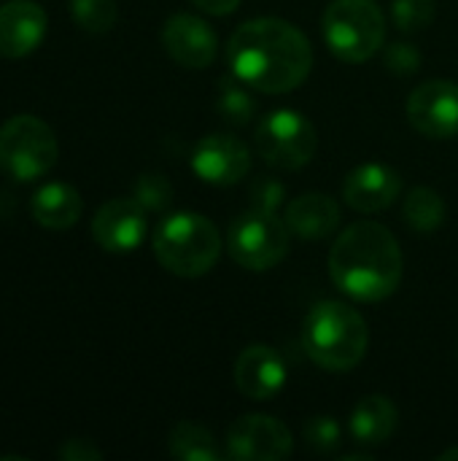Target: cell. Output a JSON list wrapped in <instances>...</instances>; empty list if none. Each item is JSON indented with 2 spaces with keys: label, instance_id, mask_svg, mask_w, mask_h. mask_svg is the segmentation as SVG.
<instances>
[{
  "label": "cell",
  "instance_id": "6",
  "mask_svg": "<svg viewBox=\"0 0 458 461\" xmlns=\"http://www.w3.org/2000/svg\"><path fill=\"white\" fill-rule=\"evenodd\" d=\"M57 135L43 119L19 113L0 127V170L8 178L19 184L35 181L57 165Z\"/></svg>",
  "mask_w": 458,
  "mask_h": 461
},
{
  "label": "cell",
  "instance_id": "11",
  "mask_svg": "<svg viewBox=\"0 0 458 461\" xmlns=\"http://www.w3.org/2000/svg\"><path fill=\"white\" fill-rule=\"evenodd\" d=\"M192 170L211 186H235L251 170V151L235 135H205L192 151Z\"/></svg>",
  "mask_w": 458,
  "mask_h": 461
},
{
  "label": "cell",
  "instance_id": "7",
  "mask_svg": "<svg viewBox=\"0 0 458 461\" xmlns=\"http://www.w3.org/2000/svg\"><path fill=\"white\" fill-rule=\"evenodd\" d=\"M254 146H256V154L270 167L300 170L313 159L319 149V135L308 116L292 108H278V111H270L256 124Z\"/></svg>",
  "mask_w": 458,
  "mask_h": 461
},
{
  "label": "cell",
  "instance_id": "9",
  "mask_svg": "<svg viewBox=\"0 0 458 461\" xmlns=\"http://www.w3.org/2000/svg\"><path fill=\"white\" fill-rule=\"evenodd\" d=\"M294 438L289 427L273 416H246L229 427L227 456L238 461H281L292 456Z\"/></svg>",
  "mask_w": 458,
  "mask_h": 461
},
{
  "label": "cell",
  "instance_id": "27",
  "mask_svg": "<svg viewBox=\"0 0 458 461\" xmlns=\"http://www.w3.org/2000/svg\"><path fill=\"white\" fill-rule=\"evenodd\" d=\"M283 200H286V186L278 178L265 176V178H256L254 181V186H251V208L278 213V208L283 205Z\"/></svg>",
  "mask_w": 458,
  "mask_h": 461
},
{
  "label": "cell",
  "instance_id": "14",
  "mask_svg": "<svg viewBox=\"0 0 458 461\" xmlns=\"http://www.w3.org/2000/svg\"><path fill=\"white\" fill-rule=\"evenodd\" d=\"M402 192V178L394 167L381 162H364L346 176L343 200L362 213H378L391 208Z\"/></svg>",
  "mask_w": 458,
  "mask_h": 461
},
{
  "label": "cell",
  "instance_id": "5",
  "mask_svg": "<svg viewBox=\"0 0 458 461\" xmlns=\"http://www.w3.org/2000/svg\"><path fill=\"white\" fill-rule=\"evenodd\" d=\"M321 32L337 59L367 62L386 43V14L375 0H332Z\"/></svg>",
  "mask_w": 458,
  "mask_h": 461
},
{
  "label": "cell",
  "instance_id": "31",
  "mask_svg": "<svg viewBox=\"0 0 458 461\" xmlns=\"http://www.w3.org/2000/svg\"><path fill=\"white\" fill-rule=\"evenodd\" d=\"M451 459H458V448H451V451L440 454V461H451Z\"/></svg>",
  "mask_w": 458,
  "mask_h": 461
},
{
  "label": "cell",
  "instance_id": "18",
  "mask_svg": "<svg viewBox=\"0 0 458 461\" xmlns=\"http://www.w3.org/2000/svg\"><path fill=\"white\" fill-rule=\"evenodd\" d=\"M397 405L383 394H370L356 402L348 419L351 438L359 446H383L397 429Z\"/></svg>",
  "mask_w": 458,
  "mask_h": 461
},
{
  "label": "cell",
  "instance_id": "26",
  "mask_svg": "<svg viewBox=\"0 0 458 461\" xmlns=\"http://www.w3.org/2000/svg\"><path fill=\"white\" fill-rule=\"evenodd\" d=\"M302 438L316 454H332V451H337V446L343 440V429L332 416H313L305 421Z\"/></svg>",
  "mask_w": 458,
  "mask_h": 461
},
{
  "label": "cell",
  "instance_id": "4",
  "mask_svg": "<svg viewBox=\"0 0 458 461\" xmlns=\"http://www.w3.org/2000/svg\"><path fill=\"white\" fill-rule=\"evenodd\" d=\"M151 249L167 273L181 278H200L219 262L221 235L211 219L181 211L157 227Z\"/></svg>",
  "mask_w": 458,
  "mask_h": 461
},
{
  "label": "cell",
  "instance_id": "1",
  "mask_svg": "<svg viewBox=\"0 0 458 461\" xmlns=\"http://www.w3.org/2000/svg\"><path fill=\"white\" fill-rule=\"evenodd\" d=\"M229 70L256 92L281 95L297 89L310 68L313 49L308 35L292 22L265 16L243 22L227 43Z\"/></svg>",
  "mask_w": 458,
  "mask_h": 461
},
{
  "label": "cell",
  "instance_id": "28",
  "mask_svg": "<svg viewBox=\"0 0 458 461\" xmlns=\"http://www.w3.org/2000/svg\"><path fill=\"white\" fill-rule=\"evenodd\" d=\"M383 62L394 76H413L421 68V51L413 43H391L383 54Z\"/></svg>",
  "mask_w": 458,
  "mask_h": 461
},
{
  "label": "cell",
  "instance_id": "13",
  "mask_svg": "<svg viewBox=\"0 0 458 461\" xmlns=\"http://www.w3.org/2000/svg\"><path fill=\"white\" fill-rule=\"evenodd\" d=\"M162 46L170 59L192 70L208 68L219 51L213 27L194 14H173L162 27Z\"/></svg>",
  "mask_w": 458,
  "mask_h": 461
},
{
  "label": "cell",
  "instance_id": "19",
  "mask_svg": "<svg viewBox=\"0 0 458 461\" xmlns=\"http://www.w3.org/2000/svg\"><path fill=\"white\" fill-rule=\"evenodd\" d=\"M30 213L46 230H70L81 216V194L70 184L51 181L32 194Z\"/></svg>",
  "mask_w": 458,
  "mask_h": 461
},
{
  "label": "cell",
  "instance_id": "24",
  "mask_svg": "<svg viewBox=\"0 0 458 461\" xmlns=\"http://www.w3.org/2000/svg\"><path fill=\"white\" fill-rule=\"evenodd\" d=\"M437 11L435 0H394L391 16L400 32H421L432 24Z\"/></svg>",
  "mask_w": 458,
  "mask_h": 461
},
{
  "label": "cell",
  "instance_id": "23",
  "mask_svg": "<svg viewBox=\"0 0 458 461\" xmlns=\"http://www.w3.org/2000/svg\"><path fill=\"white\" fill-rule=\"evenodd\" d=\"M70 16L81 30L92 35H103L116 24V3L113 0H70Z\"/></svg>",
  "mask_w": 458,
  "mask_h": 461
},
{
  "label": "cell",
  "instance_id": "3",
  "mask_svg": "<svg viewBox=\"0 0 458 461\" xmlns=\"http://www.w3.org/2000/svg\"><path fill=\"white\" fill-rule=\"evenodd\" d=\"M302 346L308 357L332 373H343L356 367L370 346L367 321L348 308L346 303H319L305 316L302 324Z\"/></svg>",
  "mask_w": 458,
  "mask_h": 461
},
{
  "label": "cell",
  "instance_id": "29",
  "mask_svg": "<svg viewBox=\"0 0 458 461\" xmlns=\"http://www.w3.org/2000/svg\"><path fill=\"white\" fill-rule=\"evenodd\" d=\"M59 456L65 461H97L103 459V451L92 440H86V438H70L59 448Z\"/></svg>",
  "mask_w": 458,
  "mask_h": 461
},
{
  "label": "cell",
  "instance_id": "8",
  "mask_svg": "<svg viewBox=\"0 0 458 461\" xmlns=\"http://www.w3.org/2000/svg\"><path fill=\"white\" fill-rule=\"evenodd\" d=\"M289 224L278 213L251 208L238 216L229 227V254L232 259L254 273L275 267L289 254Z\"/></svg>",
  "mask_w": 458,
  "mask_h": 461
},
{
  "label": "cell",
  "instance_id": "25",
  "mask_svg": "<svg viewBox=\"0 0 458 461\" xmlns=\"http://www.w3.org/2000/svg\"><path fill=\"white\" fill-rule=\"evenodd\" d=\"M132 197L146 208V211H165L173 203V184L162 173H143L135 181Z\"/></svg>",
  "mask_w": 458,
  "mask_h": 461
},
{
  "label": "cell",
  "instance_id": "17",
  "mask_svg": "<svg viewBox=\"0 0 458 461\" xmlns=\"http://www.w3.org/2000/svg\"><path fill=\"white\" fill-rule=\"evenodd\" d=\"M283 219L292 235L305 240H321L340 227V205L329 194L308 192L286 205Z\"/></svg>",
  "mask_w": 458,
  "mask_h": 461
},
{
  "label": "cell",
  "instance_id": "21",
  "mask_svg": "<svg viewBox=\"0 0 458 461\" xmlns=\"http://www.w3.org/2000/svg\"><path fill=\"white\" fill-rule=\"evenodd\" d=\"M216 111L221 113L227 124H235V127L248 124L251 116L256 113V100L251 95V86L243 84L235 73L224 76L216 92Z\"/></svg>",
  "mask_w": 458,
  "mask_h": 461
},
{
  "label": "cell",
  "instance_id": "10",
  "mask_svg": "<svg viewBox=\"0 0 458 461\" xmlns=\"http://www.w3.org/2000/svg\"><path fill=\"white\" fill-rule=\"evenodd\" d=\"M408 119L410 124L437 140H448L458 135V84L454 81H424L408 97Z\"/></svg>",
  "mask_w": 458,
  "mask_h": 461
},
{
  "label": "cell",
  "instance_id": "12",
  "mask_svg": "<svg viewBox=\"0 0 458 461\" xmlns=\"http://www.w3.org/2000/svg\"><path fill=\"white\" fill-rule=\"evenodd\" d=\"M146 208L135 197H116L97 208L92 219V238L111 254L135 251L146 238Z\"/></svg>",
  "mask_w": 458,
  "mask_h": 461
},
{
  "label": "cell",
  "instance_id": "22",
  "mask_svg": "<svg viewBox=\"0 0 458 461\" xmlns=\"http://www.w3.org/2000/svg\"><path fill=\"white\" fill-rule=\"evenodd\" d=\"M405 221L416 230V232H435L443 227L445 221V203L443 197L429 189V186H416L408 200H405Z\"/></svg>",
  "mask_w": 458,
  "mask_h": 461
},
{
  "label": "cell",
  "instance_id": "15",
  "mask_svg": "<svg viewBox=\"0 0 458 461\" xmlns=\"http://www.w3.org/2000/svg\"><path fill=\"white\" fill-rule=\"evenodd\" d=\"M235 386L248 400H273L286 386V362L270 346H248L235 359Z\"/></svg>",
  "mask_w": 458,
  "mask_h": 461
},
{
  "label": "cell",
  "instance_id": "20",
  "mask_svg": "<svg viewBox=\"0 0 458 461\" xmlns=\"http://www.w3.org/2000/svg\"><path fill=\"white\" fill-rule=\"evenodd\" d=\"M167 448L170 456L181 461H219L224 459L216 438L194 421H181L170 429L167 438Z\"/></svg>",
  "mask_w": 458,
  "mask_h": 461
},
{
  "label": "cell",
  "instance_id": "16",
  "mask_svg": "<svg viewBox=\"0 0 458 461\" xmlns=\"http://www.w3.org/2000/svg\"><path fill=\"white\" fill-rule=\"evenodd\" d=\"M46 27V11L32 0H11L0 5V57L22 59L32 54L40 46Z\"/></svg>",
  "mask_w": 458,
  "mask_h": 461
},
{
  "label": "cell",
  "instance_id": "2",
  "mask_svg": "<svg viewBox=\"0 0 458 461\" xmlns=\"http://www.w3.org/2000/svg\"><path fill=\"white\" fill-rule=\"evenodd\" d=\"M402 267L405 262L397 238L375 221L351 224L329 251V276L335 286L359 303L391 297L400 289Z\"/></svg>",
  "mask_w": 458,
  "mask_h": 461
},
{
  "label": "cell",
  "instance_id": "30",
  "mask_svg": "<svg viewBox=\"0 0 458 461\" xmlns=\"http://www.w3.org/2000/svg\"><path fill=\"white\" fill-rule=\"evenodd\" d=\"M192 3L197 8H202L205 14H213V16H227L240 5V0H192Z\"/></svg>",
  "mask_w": 458,
  "mask_h": 461
}]
</instances>
